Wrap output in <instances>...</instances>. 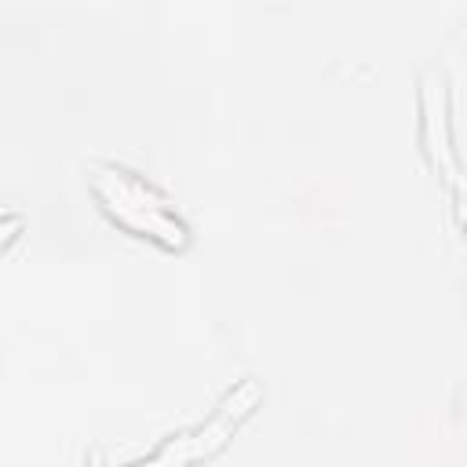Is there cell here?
<instances>
[{
  "instance_id": "obj_3",
  "label": "cell",
  "mask_w": 467,
  "mask_h": 467,
  "mask_svg": "<svg viewBox=\"0 0 467 467\" xmlns=\"http://www.w3.org/2000/svg\"><path fill=\"white\" fill-rule=\"evenodd\" d=\"M441 80L434 73L423 77V88H420V102H423V142H427V153L434 161L438 171H445V179L452 186H460V164H456V146H452V135H449V117L441 109Z\"/></svg>"
},
{
  "instance_id": "obj_2",
  "label": "cell",
  "mask_w": 467,
  "mask_h": 467,
  "mask_svg": "<svg viewBox=\"0 0 467 467\" xmlns=\"http://www.w3.org/2000/svg\"><path fill=\"white\" fill-rule=\"evenodd\" d=\"M259 398H263L259 379H252V376L241 379V383L219 401V409H215L204 423L171 434L150 460L131 463V467H190V463H197V460L215 456V452L234 438V431L252 416V409L259 405Z\"/></svg>"
},
{
  "instance_id": "obj_1",
  "label": "cell",
  "mask_w": 467,
  "mask_h": 467,
  "mask_svg": "<svg viewBox=\"0 0 467 467\" xmlns=\"http://www.w3.org/2000/svg\"><path fill=\"white\" fill-rule=\"evenodd\" d=\"M91 190L99 197V204L106 208V215L142 237H153L164 248H182L186 244V223L179 219V212L171 208V201L153 190L150 182H142L135 171L117 168V164H91L88 171Z\"/></svg>"
}]
</instances>
